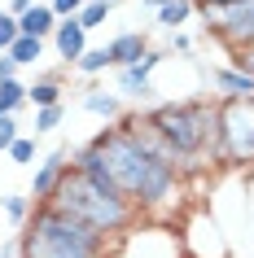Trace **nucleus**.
Instances as JSON below:
<instances>
[{
	"instance_id": "f257e3e1",
	"label": "nucleus",
	"mask_w": 254,
	"mask_h": 258,
	"mask_svg": "<svg viewBox=\"0 0 254 258\" xmlns=\"http://www.w3.org/2000/svg\"><path fill=\"white\" fill-rule=\"evenodd\" d=\"M88 145L101 153L114 192H123V197L136 206L140 219L180 223V215L188 210V179L184 175H175L167 162L149 158V153L140 149V140H136L127 127H119V122L101 127Z\"/></svg>"
},
{
	"instance_id": "f03ea898",
	"label": "nucleus",
	"mask_w": 254,
	"mask_h": 258,
	"mask_svg": "<svg viewBox=\"0 0 254 258\" xmlns=\"http://www.w3.org/2000/svg\"><path fill=\"white\" fill-rule=\"evenodd\" d=\"M140 118L158 132L188 171V184H197L224 166V122H219V101L206 92L180 96V101H158V105L140 109Z\"/></svg>"
},
{
	"instance_id": "7ed1b4c3",
	"label": "nucleus",
	"mask_w": 254,
	"mask_h": 258,
	"mask_svg": "<svg viewBox=\"0 0 254 258\" xmlns=\"http://www.w3.org/2000/svg\"><path fill=\"white\" fill-rule=\"evenodd\" d=\"M18 258H110V241L57 206H35L18 232Z\"/></svg>"
},
{
	"instance_id": "20e7f679",
	"label": "nucleus",
	"mask_w": 254,
	"mask_h": 258,
	"mask_svg": "<svg viewBox=\"0 0 254 258\" xmlns=\"http://www.w3.org/2000/svg\"><path fill=\"white\" fill-rule=\"evenodd\" d=\"M62 215L79 219L83 228L101 232L106 241H114V236H123L127 228H136L140 223V215H136V206L123 197V192L114 188H101V184H92L88 175H79V171H66V179L57 184L53 202Z\"/></svg>"
},
{
	"instance_id": "39448f33",
	"label": "nucleus",
	"mask_w": 254,
	"mask_h": 258,
	"mask_svg": "<svg viewBox=\"0 0 254 258\" xmlns=\"http://www.w3.org/2000/svg\"><path fill=\"white\" fill-rule=\"evenodd\" d=\"M110 258H184V245H180L175 223L140 219L136 228H127L123 236L110 241Z\"/></svg>"
},
{
	"instance_id": "423d86ee",
	"label": "nucleus",
	"mask_w": 254,
	"mask_h": 258,
	"mask_svg": "<svg viewBox=\"0 0 254 258\" xmlns=\"http://www.w3.org/2000/svg\"><path fill=\"white\" fill-rule=\"evenodd\" d=\"M219 122H224V166L228 171L254 166V96L219 105Z\"/></svg>"
},
{
	"instance_id": "0eeeda50",
	"label": "nucleus",
	"mask_w": 254,
	"mask_h": 258,
	"mask_svg": "<svg viewBox=\"0 0 254 258\" xmlns=\"http://www.w3.org/2000/svg\"><path fill=\"white\" fill-rule=\"evenodd\" d=\"M175 232H180L184 258H232L219 219L211 210H201V206H188L184 215H180V223H175Z\"/></svg>"
},
{
	"instance_id": "6e6552de",
	"label": "nucleus",
	"mask_w": 254,
	"mask_h": 258,
	"mask_svg": "<svg viewBox=\"0 0 254 258\" xmlns=\"http://www.w3.org/2000/svg\"><path fill=\"white\" fill-rule=\"evenodd\" d=\"M167 48H149L140 61H132V66L114 70V92H119V101H132V105H145V101H154V70L167 61Z\"/></svg>"
},
{
	"instance_id": "1a4fd4ad",
	"label": "nucleus",
	"mask_w": 254,
	"mask_h": 258,
	"mask_svg": "<svg viewBox=\"0 0 254 258\" xmlns=\"http://www.w3.org/2000/svg\"><path fill=\"white\" fill-rule=\"evenodd\" d=\"M66 158H70L66 145H53V149H48L40 162H35V171H31V188H27L31 206H48V202H53L57 184H62V179H66V171H70Z\"/></svg>"
},
{
	"instance_id": "9d476101",
	"label": "nucleus",
	"mask_w": 254,
	"mask_h": 258,
	"mask_svg": "<svg viewBox=\"0 0 254 258\" xmlns=\"http://www.w3.org/2000/svg\"><path fill=\"white\" fill-rule=\"evenodd\" d=\"M211 88H215V101L228 105V101H250L254 96V75L245 70H232V66H211Z\"/></svg>"
},
{
	"instance_id": "9b49d317",
	"label": "nucleus",
	"mask_w": 254,
	"mask_h": 258,
	"mask_svg": "<svg viewBox=\"0 0 254 258\" xmlns=\"http://www.w3.org/2000/svg\"><path fill=\"white\" fill-rule=\"evenodd\" d=\"M53 48L62 57V66H75L92 44H88V31L79 27V18H57V31H53Z\"/></svg>"
},
{
	"instance_id": "f8f14e48",
	"label": "nucleus",
	"mask_w": 254,
	"mask_h": 258,
	"mask_svg": "<svg viewBox=\"0 0 254 258\" xmlns=\"http://www.w3.org/2000/svg\"><path fill=\"white\" fill-rule=\"evenodd\" d=\"M149 48H154V44H149L145 31H123V35H114V40L106 44V53H110V61H114V70H123V66H132V61H140Z\"/></svg>"
},
{
	"instance_id": "ddd939ff",
	"label": "nucleus",
	"mask_w": 254,
	"mask_h": 258,
	"mask_svg": "<svg viewBox=\"0 0 254 258\" xmlns=\"http://www.w3.org/2000/svg\"><path fill=\"white\" fill-rule=\"evenodd\" d=\"M62 92H66V75H62V70H48V75H40L35 83H27V105H35V109L66 105Z\"/></svg>"
},
{
	"instance_id": "4468645a",
	"label": "nucleus",
	"mask_w": 254,
	"mask_h": 258,
	"mask_svg": "<svg viewBox=\"0 0 254 258\" xmlns=\"http://www.w3.org/2000/svg\"><path fill=\"white\" fill-rule=\"evenodd\" d=\"M53 31H57V14L48 9V5H31L27 14L18 18V35H31V40H53Z\"/></svg>"
},
{
	"instance_id": "2eb2a0df",
	"label": "nucleus",
	"mask_w": 254,
	"mask_h": 258,
	"mask_svg": "<svg viewBox=\"0 0 254 258\" xmlns=\"http://www.w3.org/2000/svg\"><path fill=\"white\" fill-rule=\"evenodd\" d=\"M92 118H106V122H119L127 109H123V101H119V92H106V88H88L83 92V101H79Z\"/></svg>"
},
{
	"instance_id": "dca6fc26",
	"label": "nucleus",
	"mask_w": 254,
	"mask_h": 258,
	"mask_svg": "<svg viewBox=\"0 0 254 258\" xmlns=\"http://www.w3.org/2000/svg\"><path fill=\"white\" fill-rule=\"evenodd\" d=\"M193 14H197L193 0H171V5H162V9H158V27L162 31H184V22Z\"/></svg>"
},
{
	"instance_id": "f3484780",
	"label": "nucleus",
	"mask_w": 254,
	"mask_h": 258,
	"mask_svg": "<svg viewBox=\"0 0 254 258\" xmlns=\"http://www.w3.org/2000/svg\"><path fill=\"white\" fill-rule=\"evenodd\" d=\"M0 206H5V219H9V223H14L18 232L27 228L31 210H35V206H31V197H27V192H5V197H0Z\"/></svg>"
},
{
	"instance_id": "a211bd4d",
	"label": "nucleus",
	"mask_w": 254,
	"mask_h": 258,
	"mask_svg": "<svg viewBox=\"0 0 254 258\" xmlns=\"http://www.w3.org/2000/svg\"><path fill=\"white\" fill-rule=\"evenodd\" d=\"M114 5H123V0H88V5L79 9V27H83V31L106 27V18L114 14Z\"/></svg>"
},
{
	"instance_id": "6ab92c4d",
	"label": "nucleus",
	"mask_w": 254,
	"mask_h": 258,
	"mask_svg": "<svg viewBox=\"0 0 254 258\" xmlns=\"http://www.w3.org/2000/svg\"><path fill=\"white\" fill-rule=\"evenodd\" d=\"M75 70H79L83 79H96V75H106V70H114V61H110V53H106V44L101 48H88V53L75 61Z\"/></svg>"
},
{
	"instance_id": "aec40b11",
	"label": "nucleus",
	"mask_w": 254,
	"mask_h": 258,
	"mask_svg": "<svg viewBox=\"0 0 254 258\" xmlns=\"http://www.w3.org/2000/svg\"><path fill=\"white\" fill-rule=\"evenodd\" d=\"M9 57L18 61V70H22V66H35V61L44 57V40H31V35H18V40H14V48H9Z\"/></svg>"
},
{
	"instance_id": "412c9836",
	"label": "nucleus",
	"mask_w": 254,
	"mask_h": 258,
	"mask_svg": "<svg viewBox=\"0 0 254 258\" xmlns=\"http://www.w3.org/2000/svg\"><path fill=\"white\" fill-rule=\"evenodd\" d=\"M27 105V83L22 79H5L0 83V114H18Z\"/></svg>"
},
{
	"instance_id": "4be33fe9",
	"label": "nucleus",
	"mask_w": 254,
	"mask_h": 258,
	"mask_svg": "<svg viewBox=\"0 0 254 258\" xmlns=\"http://www.w3.org/2000/svg\"><path fill=\"white\" fill-rule=\"evenodd\" d=\"M62 118H66V105H48V109H35V136H44V132H57L62 127Z\"/></svg>"
},
{
	"instance_id": "5701e85b",
	"label": "nucleus",
	"mask_w": 254,
	"mask_h": 258,
	"mask_svg": "<svg viewBox=\"0 0 254 258\" xmlns=\"http://www.w3.org/2000/svg\"><path fill=\"white\" fill-rule=\"evenodd\" d=\"M9 162H18V166L40 162V158H35V136H18L14 145H9Z\"/></svg>"
},
{
	"instance_id": "b1692460",
	"label": "nucleus",
	"mask_w": 254,
	"mask_h": 258,
	"mask_svg": "<svg viewBox=\"0 0 254 258\" xmlns=\"http://www.w3.org/2000/svg\"><path fill=\"white\" fill-rule=\"evenodd\" d=\"M22 136V122H18V114H0V153H9V145Z\"/></svg>"
},
{
	"instance_id": "393cba45",
	"label": "nucleus",
	"mask_w": 254,
	"mask_h": 258,
	"mask_svg": "<svg viewBox=\"0 0 254 258\" xmlns=\"http://www.w3.org/2000/svg\"><path fill=\"white\" fill-rule=\"evenodd\" d=\"M14 40H18V18L9 9H0V53H9Z\"/></svg>"
},
{
	"instance_id": "a878e982",
	"label": "nucleus",
	"mask_w": 254,
	"mask_h": 258,
	"mask_svg": "<svg viewBox=\"0 0 254 258\" xmlns=\"http://www.w3.org/2000/svg\"><path fill=\"white\" fill-rule=\"evenodd\" d=\"M167 53H171V57H175V53H184V57H188V53H193V35H188V31H171Z\"/></svg>"
},
{
	"instance_id": "bb28decb",
	"label": "nucleus",
	"mask_w": 254,
	"mask_h": 258,
	"mask_svg": "<svg viewBox=\"0 0 254 258\" xmlns=\"http://www.w3.org/2000/svg\"><path fill=\"white\" fill-rule=\"evenodd\" d=\"M83 5H88V0H48V9H53L57 18H79Z\"/></svg>"
},
{
	"instance_id": "cd10ccee",
	"label": "nucleus",
	"mask_w": 254,
	"mask_h": 258,
	"mask_svg": "<svg viewBox=\"0 0 254 258\" xmlns=\"http://www.w3.org/2000/svg\"><path fill=\"white\" fill-rule=\"evenodd\" d=\"M228 66H232V70H245V75H254V48H241V53H228Z\"/></svg>"
},
{
	"instance_id": "c85d7f7f",
	"label": "nucleus",
	"mask_w": 254,
	"mask_h": 258,
	"mask_svg": "<svg viewBox=\"0 0 254 258\" xmlns=\"http://www.w3.org/2000/svg\"><path fill=\"white\" fill-rule=\"evenodd\" d=\"M5 79H18V61L9 53H0V83H5Z\"/></svg>"
},
{
	"instance_id": "c756f323",
	"label": "nucleus",
	"mask_w": 254,
	"mask_h": 258,
	"mask_svg": "<svg viewBox=\"0 0 254 258\" xmlns=\"http://www.w3.org/2000/svg\"><path fill=\"white\" fill-rule=\"evenodd\" d=\"M31 5H35V0H9L5 9H9V14H14V18H22V14H27V9H31Z\"/></svg>"
},
{
	"instance_id": "7c9ffc66",
	"label": "nucleus",
	"mask_w": 254,
	"mask_h": 258,
	"mask_svg": "<svg viewBox=\"0 0 254 258\" xmlns=\"http://www.w3.org/2000/svg\"><path fill=\"white\" fill-rule=\"evenodd\" d=\"M0 258H18V241H0Z\"/></svg>"
},
{
	"instance_id": "2f4dec72",
	"label": "nucleus",
	"mask_w": 254,
	"mask_h": 258,
	"mask_svg": "<svg viewBox=\"0 0 254 258\" xmlns=\"http://www.w3.org/2000/svg\"><path fill=\"white\" fill-rule=\"evenodd\" d=\"M140 5H145V9H154V14H158L162 5H171V0H140Z\"/></svg>"
}]
</instances>
